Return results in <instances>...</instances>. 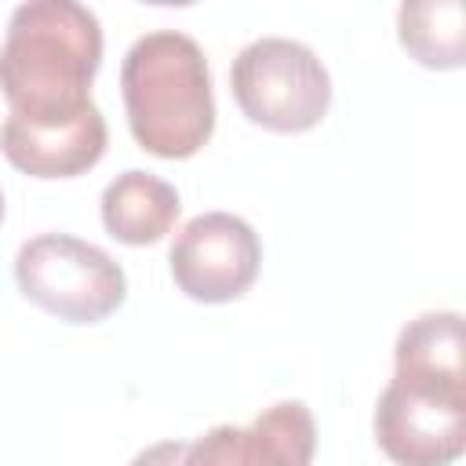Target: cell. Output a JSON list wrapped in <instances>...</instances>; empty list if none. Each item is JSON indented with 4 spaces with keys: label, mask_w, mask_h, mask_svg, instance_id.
<instances>
[{
    "label": "cell",
    "mask_w": 466,
    "mask_h": 466,
    "mask_svg": "<svg viewBox=\"0 0 466 466\" xmlns=\"http://www.w3.org/2000/svg\"><path fill=\"white\" fill-rule=\"evenodd\" d=\"M102 25L80 0H22L0 47V91L15 116H69L91 102Z\"/></svg>",
    "instance_id": "cell-1"
},
{
    "label": "cell",
    "mask_w": 466,
    "mask_h": 466,
    "mask_svg": "<svg viewBox=\"0 0 466 466\" xmlns=\"http://www.w3.org/2000/svg\"><path fill=\"white\" fill-rule=\"evenodd\" d=\"M120 91L135 142L164 160L193 157L215 131L211 73L186 33H146L120 66Z\"/></svg>",
    "instance_id": "cell-2"
},
{
    "label": "cell",
    "mask_w": 466,
    "mask_h": 466,
    "mask_svg": "<svg viewBox=\"0 0 466 466\" xmlns=\"http://www.w3.org/2000/svg\"><path fill=\"white\" fill-rule=\"evenodd\" d=\"M240 113L277 135H299L324 120L331 106V76L324 62L299 40L262 36L248 44L229 69Z\"/></svg>",
    "instance_id": "cell-3"
},
{
    "label": "cell",
    "mask_w": 466,
    "mask_h": 466,
    "mask_svg": "<svg viewBox=\"0 0 466 466\" xmlns=\"http://www.w3.org/2000/svg\"><path fill=\"white\" fill-rule=\"evenodd\" d=\"M18 291L66 324H98L127 295L120 262L69 233H40L15 255Z\"/></svg>",
    "instance_id": "cell-4"
},
{
    "label": "cell",
    "mask_w": 466,
    "mask_h": 466,
    "mask_svg": "<svg viewBox=\"0 0 466 466\" xmlns=\"http://www.w3.org/2000/svg\"><path fill=\"white\" fill-rule=\"evenodd\" d=\"M375 441L400 466H444L466 451V379L397 371L375 404Z\"/></svg>",
    "instance_id": "cell-5"
},
{
    "label": "cell",
    "mask_w": 466,
    "mask_h": 466,
    "mask_svg": "<svg viewBox=\"0 0 466 466\" xmlns=\"http://www.w3.org/2000/svg\"><path fill=\"white\" fill-rule=\"evenodd\" d=\"M167 262L178 291L193 302H233L255 284L262 244L240 215L204 211L182 226Z\"/></svg>",
    "instance_id": "cell-6"
},
{
    "label": "cell",
    "mask_w": 466,
    "mask_h": 466,
    "mask_svg": "<svg viewBox=\"0 0 466 466\" xmlns=\"http://www.w3.org/2000/svg\"><path fill=\"white\" fill-rule=\"evenodd\" d=\"M0 149L29 178H76L91 171L106 153V120L95 102L69 116L25 120L7 116L0 127Z\"/></svg>",
    "instance_id": "cell-7"
},
{
    "label": "cell",
    "mask_w": 466,
    "mask_h": 466,
    "mask_svg": "<svg viewBox=\"0 0 466 466\" xmlns=\"http://www.w3.org/2000/svg\"><path fill=\"white\" fill-rule=\"evenodd\" d=\"M317 448V426L302 400H280L266 408L248 430L215 426L182 455L193 462H280L306 466Z\"/></svg>",
    "instance_id": "cell-8"
},
{
    "label": "cell",
    "mask_w": 466,
    "mask_h": 466,
    "mask_svg": "<svg viewBox=\"0 0 466 466\" xmlns=\"http://www.w3.org/2000/svg\"><path fill=\"white\" fill-rule=\"evenodd\" d=\"M178 193L171 182L149 175V171H124L116 175L102 193V226L113 240L142 248L157 244L175 229L178 218Z\"/></svg>",
    "instance_id": "cell-9"
},
{
    "label": "cell",
    "mask_w": 466,
    "mask_h": 466,
    "mask_svg": "<svg viewBox=\"0 0 466 466\" xmlns=\"http://www.w3.org/2000/svg\"><path fill=\"white\" fill-rule=\"evenodd\" d=\"M400 47L426 69H459L466 62L462 0H400Z\"/></svg>",
    "instance_id": "cell-10"
},
{
    "label": "cell",
    "mask_w": 466,
    "mask_h": 466,
    "mask_svg": "<svg viewBox=\"0 0 466 466\" xmlns=\"http://www.w3.org/2000/svg\"><path fill=\"white\" fill-rule=\"evenodd\" d=\"M397 371H430L448 379H466L462 368V317L455 309L422 313L408 320L393 346Z\"/></svg>",
    "instance_id": "cell-11"
},
{
    "label": "cell",
    "mask_w": 466,
    "mask_h": 466,
    "mask_svg": "<svg viewBox=\"0 0 466 466\" xmlns=\"http://www.w3.org/2000/svg\"><path fill=\"white\" fill-rule=\"evenodd\" d=\"M146 4H157V7H189L197 0H146Z\"/></svg>",
    "instance_id": "cell-12"
},
{
    "label": "cell",
    "mask_w": 466,
    "mask_h": 466,
    "mask_svg": "<svg viewBox=\"0 0 466 466\" xmlns=\"http://www.w3.org/2000/svg\"><path fill=\"white\" fill-rule=\"evenodd\" d=\"M0 222H4V193H0Z\"/></svg>",
    "instance_id": "cell-13"
}]
</instances>
